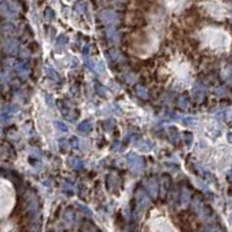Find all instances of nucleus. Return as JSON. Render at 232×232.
<instances>
[{
	"instance_id": "obj_1",
	"label": "nucleus",
	"mask_w": 232,
	"mask_h": 232,
	"mask_svg": "<svg viewBox=\"0 0 232 232\" xmlns=\"http://www.w3.org/2000/svg\"><path fill=\"white\" fill-rule=\"evenodd\" d=\"M128 164L134 172H140L144 168V161L140 157H138L135 153H130L127 156Z\"/></svg>"
},
{
	"instance_id": "obj_2",
	"label": "nucleus",
	"mask_w": 232,
	"mask_h": 232,
	"mask_svg": "<svg viewBox=\"0 0 232 232\" xmlns=\"http://www.w3.org/2000/svg\"><path fill=\"white\" fill-rule=\"evenodd\" d=\"M136 200H137V206H138V209L140 210H145L150 204V200L149 196L145 194L144 190L142 189H138L137 193H136Z\"/></svg>"
},
{
	"instance_id": "obj_3",
	"label": "nucleus",
	"mask_w": 232,
	"mask_h": 232,
	"mask_svg": "<svg viewBox=\"0 0 232 232\" xmlns=\"http://www.w3.org/2000/svg\"><path fill=\"white\" fill-rule=\"evenodd\" d=\"M145 187H146V190L149 193L150 196L152 197H157L158 193H159V184H158V181L156 179H149L148 181H145Z\"/></svg>"
},
{
	"instance_id": "obj_4",
	"label": "nucleus",
	"mask_w": 232,
	"mask_h": 232,
	"mask_svg": "<svg viewBox=\"0 0 232 232\" xmlns=\"http://www.w3.org/2000/svg\"><path fill=\"white\" fill-rule=\"evenodd\" d=\"M193 97L196 101L202 100V98L204 97V89L201 85H195L193 88Z\"/></svg>"
},
{
	"instance_id": "obj_5",
	"label": "nucleus",
	"mask_w": 232,
	"mask_h": 232,
	"mask_svg": "<svg viewBox=\"0 0 232 232\" xmlns=\"http://www.w3.org/2000/svg\"><path fill=\"white\" fill-rule=\"evenodd\" d=\"M137 148L140 151H143V152H148V151H150V150L153 148V144L150 140H142L139 144L137 145Z\"/></svg>"
},
{
	"instance_id": "obj_6",
	"label": "nucleus",
	"mask_w": 232,
	"mask_h": 232,
	"mask_svg": "<svg viewBox=\"0 0 232 232\" xmlns=\"http://www.w3.org/2000/svg\"><path fill=\"white\" fill-rule=\"evenodd\" d=\"M92 123L89 122V121H84V122H81L80 124L78 125V130L81 132H85V134H87V132H89L91 130H92Z\"/></svg>"
},
{
	"instance_id": "obj_7",
	"label": "nucleus",
	"mask_w": 232,
	"mask_h": 232,
	"mask_svg": "<svg viewBox=\"0 0 232 232\" xmlns=\"http://www.w3.org/2000/svg\"><path fill=\"white\" fill-rule=\"evenodd\" d=\"M16 72L21 75L22 78H26L27 75H28V73H29V69L27 67L26 64L20 63V64H18V65H16Z\"/></svg>"
},
{
	"instance_id": "obj_8",
	"label": "nucleus",
	"mask_w": 232,
	"mask_h": 232,
	"mask_svg": "<svg viewBox=\"0 0 232 232\" xmlns=\"http://www.w3.org/2000/svg\"><path fill=\"white\" fill-rule=\"evenodd\" d=\"M189 200H190L189 192L187 189H182L181 195H180V202H181V204H182V206H187L189 203Z\"/></svg>"
},
{
	"instance_id": "obj_9",
	"label": "nucleus",
	"mask_w": 232,
	"mask_h": 232,
	"mask_svg": "<svg viewBox=\"0 0 232 232\" xmlns=\"http://www.w3.org/2000/svg\"><path fill=\"white\" fill-rule=\"evenodd\" d=\"M70 165L73 167L75 170H78V171H79V170H83V168H84V162L81 161L80 159H77V158H72V159H71Z\"/></svg>"
},
{
	"instance_id": "obj_10",
	"label": "nucleus",
	"mask_w": 232,
	"mask_h": 232,
	"mask_svg": "<svg viewBox=\"0 0 232 232\" xmlns=\"http://www.w3.org/2000/svg\"><path fill=\"white\" fill-rule=\"evenodd\" d=\"M178 105H179V107L181 108V109H186V108H188V105H189L188 99L184 97V95L180 97L179 99H178Z\"/></svg>"
},
{
	"instance_id": "obj_11",
	"label": "nucleus",
	"mask_w": 232,
	"mask_h": 232,
	"mask_svg": "<svg viewBox=\"0 0 232 232\" xmlns=\"http://www.w3.org/2000/svg\"><path fill=\"white\" fill-rule=\"evenodd\" d=\"M45 72H47V75H48L49 78L52 79V80H58L59 79V75L53 69H51V67H47Z\"/></svg>"
},
{
	"instance_id": "obj_12",
	"label": "nucleus",
	"mask_w": 232,
	"mask_h": 232,
	"mask_svg": "<svg viewBox=\"0 0 232 232\" xmlns=\"http://www.w3.org/2000/svg\"><path fill=\"white\" fill-rule=\"evenodd\" d=\"M168 135H170V138H171V140L173 142V143H178V140H179V134H178V131L175 130L174 128H170V130H168Z\"/></svg>"
},
{
	"instance_id": "obj_13",
	"label": "nucleus",
	"mask_w": 232,
	"mask_h": 232,
	"mask_svg": "<svg viewBox=\"0 0 232 232\" xmlns=\"http://www.w3.org/2000/svg\"><path fill=\"white\" fill-rule=\"evenodd\" d=\"M170 186V180H168V178H166V176H164L161 179V181H160V188H161V192H162V194H165L166 193V190Z\"/></svg>"
},
{
	"instance_id": "obj_14",
	"label": "nucleus",
	"mask_w": 232,
	"mask_h": 232,
	"mask_svg": "<svg viewBox=\"0 0 232 232\" xmlns=\"http://www.w3.org/2000/svg\"><path fill=\"white\" fill-rule=\"evenodd\" d=\"M55 127L57 128L58 130H59V131H61V132H66L67 130H69L67 125H66L65 123L61 122V121H56V122H55Z\"/></svg>"
},
{
	"instance_id": "obj_15",
	"label": "nucleus",
	"mask_w": 232,
	"mask_h": 232,
	"mask_svg": "<svg viewBox=\"0 0 232 232\" xmlns=\"http://www.w3.org/2000/svg\"><path fill=\"white\" fill-rule=\"evenodd\" d=\"M94 88H95V92L99 94V95H101V97H105L106 93H107V91H106V88L102 86V85H100V84H95V86H94Z\"/></svg>"
},
{
	"instance_id": "obj_16",
	"label": "nucleus",
	"mask_w": 232,
	"mask_h": 232,
	"mask_svg": "<svg viewBox=\"0 0 232 232\" xmlns=\"http://www.w3.org/2000/svg\"><path fill=\"white\" fill-rule=\"evenodd\" d=\"M184 125H187V127L193 128L196 125V120H195L194 117H186L184 120Z\"/></svg>"
},
{
	"instance_id": "obj_17",
	"label": "nucleus",
	"mask_w": 232,
	"mask_h": 232,
	"mask_svg": "<svg viewBox=\"0 0 232 232\" xmlns=\"http://www.w3.org/2000/svg\"><path fill=\"white\" fill-rule=\"evenodd\" d=\"M59 148H61L63 151H67L70 149V142L66 139H61L59 142Z\"/></svg>"
},
{
	"instance_id": "obj_18",
	"label": "nucleus",
	"mask_w": 232,
	"mask_h": 232,
	"mask_svg": "<svg viewBox=\"0 0 232 232\" xmlns=\"http://www.w3.org/2000/svg\"><path fill=\"white\" fill-rule=\"evenodd\" d=\"M137 94H138V97L143 98V99H146V98H148V91H146L144 87H142V86L137 87Z\"/></svg>"
},
{
	"instance_id": "obj_19",
	"label": "nucleus",
	"mask_w": 232,
	"mask_h": 232,
	"mask_svg": "<svg viewBox=\"0 0 232 232\" xmlns=\"http://www.w3.org/2000/svg\"><path fill=\"white\" fill-rule=\"evenodd\" d=\"M83 231L84 232H98L97 229L89 223H85V225L83 226Z\"/></svg>"
},
{
	"instance_id": "obj_20",
	"label": "nucleus",
	"mask_w": 232,
	"mask_h": 232,
	"mask_svg": "<svg viewBox=\"0 0 232 232\" xmlns=\"http://www.w3.org/2000/svg\"><path fill=\"white\" fill-rule=\"evenodd\" d=\"M115 123L113 120H108V121H106L105 122V128L107 129V130H111L113 128H114Z\"/></svg>"
},
{
	"instance_id": "obj_21",
	"label": "nucleus",
	"mask_w": 232,
	"mask_h": 232,
	"mask_svg": "<svg viewBox=\"0 0 232 232\" xmlns=\"http://www.w3.org/2000/svg\"><path fill=\"white\" fill-rule=\"evenodd\" d=\"M64 190H66V192H72V190H73V186L71 184H69V182H66V184H64Z\"/></svg>"
},
{
	"instance_id": "obj_22",
	"label": "nucleus",
	"mask_w": 232,
	"mask_h": 232,
	"mask_svg": "<svg viewBox=\"0 0 232 232\" xmlns=\"http://www.w3.org/2000/svg\"><path fill=\"white\" fill-rule=\"evenodd\" d=\"M184 140H186L188 144H190V143L193 142V136L190 135V134H186V135H184Z\"/></svg>"
},
{
	"instance_id": "obj_23",
	"label": "nucleus",
	"mask_w": 232,
	"mask_h": 232,
	"mask_svg": "<svg viewBox=\"0 0 232 232\" xmlns=\"http://www.w3.org/2000/svg\"><path fill=\"white\" fill-rule=\"evenodd\" d=\"M45 100H47V102L49 103V106H50V107H51V106H53V99L50 97V94H47V97H45Z\"/></svg>"
},
{
	"instance_id": "obj_24",
	"label": "nucleus",
	"mask_w": 232,
	"mask_h": 232,
	"mask_svg": "<svg viewBox=\"0 0 232 232\" xmlns=\"http://www.w3.org/2000/svg\"><path fill=\"white\" fill-rule=\"evenodd\" d=\"M65 43H66V39H64V37H61V39L57 41V44L59 45V47H63Z\"/></svg>"
},
{
	"instance_id": "obj_25",
	"label": "nucleus",
	"mask_w": 232,
	"mask_h": 232,
	"mask_svg": "<svg viewBox=\"0 0 232 232\" xmlns=\"http://www.w3.org/2000/svg\"><path fill=\"white\" fill-rule=\"evenodd\" d=\"M71 144L73 145V146H75V148H77V146H78V139H77L75 137H73V138L71 139Z\"/></svg>"
},
{
	"instance_id": "obj_26",
	"label": "nucleus",
	"mask_w": 232,
	"mask_h": 232,
	"mask_svg": "<svg viewBox=\"0 0 232 232\" xmlns=\"http://www.w3.org/2000/svg\"><path fill=\"white\" fill-rule=\"evenodd\" d=\"M78 206H79V208H80V209H81V210H83V211H85V212H86V214H88V215L91 214V211L88 210V209H87V208H86V207H84V206H80V204H78Z\"/></svg>"
},
{
	"instance_id": "obj_27",
	"label": "nucleus",
	"mask_w": 232,
	"mask_h": 232,
	"mask_svg": "<svg viewBox=\"0 0 232 232\" xmlns=\"http://www.w3.org/2000/svg\"><path fill=\"white\" fill-rule=\"evenodd\" d=\"M97 70L99 71V72H102V71H103V64H102L101 61H100V63H98V67H97Z\"/></svg>"
},
{
	"instance_id": "obj_28",
	"label": "nucleus",
	"mask_w": 232,
	"mask_h": 232,
	"mask_svg": "<svg viewBox=\"0 0 232 232\" xmlns=\"http://www.w3.org/2000/svg\"><path fill=\"white\" fill-rule=\"evenodd\" d=\"M228 178H229V180H230V181H232V171L228 173Z\"/></svg>"
},
{
	"instance_id": "obj_29",
	"label": "nucleus",
	"mask_w": 232,
	"mask_h": 232,
	"mask_svg": "<svg viewBox=\"0 0 232 232\" xmlns=\"http://www.w3.org/2000/svg\"><path fill=\"white\" fill-rule=\"evenodd\" d=\"M228 138H229V140H230V143H232V135L231 134H229L228 135Z\"/></svg>"
}]
</instances>
